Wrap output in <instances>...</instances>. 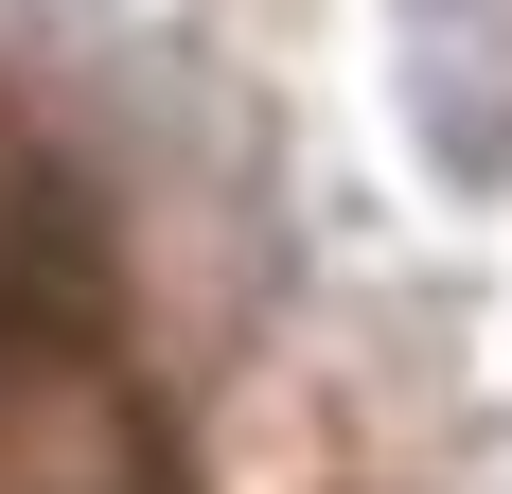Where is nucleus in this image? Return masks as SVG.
Returning a JSON list of instances; mask_svg holds the SVG:
<instances>
[{
    "label": "nucleus",
    "instance_id": "f257e3e1",
    "mask_svg": "<svg viewBox=\"0 0 512 494\" xmlns=\"http://www.w3.org/2000/svg\"><path fill=\"white\" fill-rule=\"evenodd\" d=\"M407 106H424V159L460 195L512 177V18L495 0H407Z\"/></svg>",
    "mask_w": 512,
    "mask_h": 494
}]
</instances>
